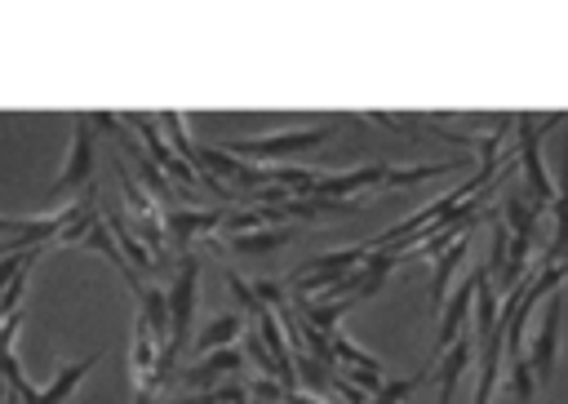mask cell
<instances>
[{
    "mask_svg": "<svg viewBox=\"0 0 568 404\" xmlns=\"http://www.w3.org/2000/svg\"><path fill=\"white\" fill-rule=\"evenodd\" d=\"M93 164H98V129H93V115L89 111H71V142H67V160L49 186V200L67 195V191H84L93 186Z\"/></svg>",
    "mask_w": 568,
    "mask_h": 404,
    "instance_id": "cell-1",
    "label": "cell"
},
{
    "mask_svg": "<svg viewBox=\"0 0 568 404\" xmlns=\"http://www.w3.org/2000/svg\"><path fill=\"white\" fill-rule=\"evenodd\" d=\"M324 138H333V124H311V129H275V133H262V138H231L222 142L231 155L248 160V164H271V160H284L288 151H306V147H320Z\"/></svg>",
    "mask_w": 568,
    "mask_h": 404,
    "instance_id": "cell-2",
    "label": "cell"
},
{
    "mask_svg": "<svg viewBox=\"0 0 568 404\" xmlns=\"http://www.w3.org/2000/svg\"><path fill=\"white\" fill-rule=\"evenodd\" d=\"M195 302H200V257L182 253L173 284H169V315H173V337L169 346L186 351L191 346V329H195Z\"/></svg>",
    "mask_w": 568,
    "mask_h": 404,
    "instance_id": "cell-3",
    "label": "cell"
},
{
    "mask_svg": "<svg viewBox=\"0 0 568 404\" xmlns=\"http://www.w3.org/2000/svg\"><path fill=\"white\" fill-rule=\"evenodd\" d=\"M120 120H124V124H129V129H133V133L146 142V155H151V160H155V164H160L169 178H178L182 186H200V169H195L191 160L173 155V147H169V138H164V129H160L155 120H142L138 111H124Z\"/></svg>",
    "mask_w": 568,
    "mask_h": 404,
    "instance_id": "cell-4",
    "label": "cell"
},
{
    "mask_svg": "<svg viewBox=\"0 0 568 404\" xmlns=\"http://www.w3.org/2000/svg\"><path fill=\"white\" fill-rule=\"evenodd\" d=\"M244 368V351L240 346H222V351H213V355H200V360H191L186 368H178V386L182 391H213V386H222L226 377H235Z\"/></svg>",
    "mask_w": 568,
    "mask_h": 404,
    "instance_id": "cell-5",
    "label": "cell"
},
{
    "mask_svg": "<svg viewBox=\"0 0 568 404\" xmlns=\"http://www.w3.org/2000/svg\"><path fill=\"white\" fill-rule=\"evenodd\" d=\"M222 222H226L222 209H169V213H164L169 244H178L182 253H191V240H195V235H213V231H222Z\"/></svg>",
    "mask_w": 568,
    "mask_h": 404,
    "instance_id": "cell-6",
    "label": "cell"
},
{
    "mask_svg": "<svg viewBox=\"0 0 568 404\" xmlns=\"http://www.w3.org/2000/svg\"><path fill=\"white\" fill-rule=\"evenodd\" d=\"M124 124V120H120ZM120 147H124V155L133 160V169H138V178H142V186L155 195V204L169 213V209H178V200H173V186H169V173L138 147V138H129V133H120Z\"/></svg>",
    "mask_w": 568,
    "mask_h": 404,
    "instance_id": "cell-7",
    "label": "cell"
},
{
    "mask_svg": "<svg viewBox=\"0 0 568 404\" xmlns=\"http://www.w3.org/2000/svg\"><path fill=\"white\" fill-rule=\"evenodd\" d=\"M244 337V320L235 315V311H226V315H213L209 324H200V333L191 337V351H195V360L200 355H213V351H222V346H235Z\"/></svg>",
    "mask_w": 568,
    "mask_h": 404,
    "instance_id": "cell-8",
    "label": "cell"
},
{
    "mask_svg": "<svg viewBox=\"0 0 568 404\" xmlns=\"http://www.w3.org/2000/svg\"><path fill=\"white\" fill-rule=\"evenodd\" d=\"M93 364H98V355H84V360H75V364H67V368H58V373H53V382L36 395V404H67V400L75 395V386L93 373Z\"/></svg>",
    "mask_w": 568,
    "mask_h": 404,
    "instance_id": "cell-9",
    "label": "cell"
},
{
    "mask_svg": "<svg viewBox=\"0 0 568 404\" xmlns=\"http://www.w3.org/2000/svg\"><path fill=\"white\" fill-rule=\"evenodd\" d=\"M106 226H111V235L120 240V249H124V257H129V266L133 271H155L160 262H155V253L146 249V240H138V231L120 218V213H106Z\"/></svg>",
    "mask_w": 568,
    "mask_h": 404,
    "instance_id": "cell-10",
    "label": "cell"
},
{
    "mask_svg": "<svg viewBox=\"0 0 568 404\" xmlns=\"http://www.w3.org/2000/svg\"><path fill=\"white\" fill-rule=\"evenodd\" d=\"M293 240L288 226H257V231H244V235H226V249L231 253H275Z\"/></svg>",
    "mask_w": 568,
    "mask_h": 404,
    "instance_id": "cell-11",
    "label": "cell"
},
{
    "mask_svg": "<svg viewBox=\"0 0 568 404\" xmlns=\"http://www.w3.org/2000/svg\"><path fill=\"white\" fill-rule=\"evenodd\" d=\"M138 311L146 315V324H151V333H155V342H160V346H169V337H173V315H169V293H164V289H142V297H138Z\"/></svg>",
    "mask_w": 568,
    "mask_h": 404,
    "instance_id": "cell-12",
    "label": "cell"
},
{
    "mask_svg": "<svg viewBox=\"0 0 568 404\" xmlns=\"http://www.w3.org/2000/svg\"><path fill=\"white\" fill-rule=\"evenodd\" d=\"M155 124L164 129V138H169V147H178V155L195 164V155H200V147L191 142V133H186V120H182V111H160V115H155Z\"/></svg>",
    "mask_w": 568,
    "mask_h": 404,
    "instance_id": "cell-13",
    "label": "cell"
},
{
    "mask_svg": "<svg viewBox=\"0 0 568 404\" xmlns=\"http://www.w3.org/2000/svg\"><path fill=\"white\" fill-rule=\"evenodd\" d=\"M248 400H253L248 386L222 382V386H213V391H195V395H182V400H173V404H248Z\"/></svg>",
    "mask_w": 568,
    "mask_h": 404,
    "instance_id": "cell-14",
    "label": "cell"
},
{
    "mask_svg": "<svg viewBox=\"0 0 568 404\" xmlns=\"http://www.w3.org/2000/svg\"><path fill=\"white\" fill-rule=\"evenodd\" d=\"M226 284H231V293H235V302H240V306H248V315H253V320H257V315L266 311V306L257 302V293H253V284H248L244 275H235V271H231V275H226Z\"/></svg>",
    "mask_w": 568,
    "mask_h": 404,
    "instance_id": "cell-15",
    "label": "cell"
}]
</instances>
